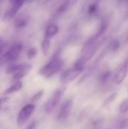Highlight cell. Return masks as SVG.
Segmentation results:
<instances>
[{"label": "cell", "mask_w": 128, "mask_h": 129, "mask_svg": "<svg viewBox=\"0 0 128 129\" xmlns=\"http://www.w3.org/2000/svg\"><path fill=\"white\" fill-rule=\"evenodd\" d=\"M50 39H46L45 38L43 40H42V42H41V51L44 54V55H47L49 52V48H50Z\"/></svg>", "instance_id": "cell-16"}, {"label": "cell", "mask_w": 128, "mask_h": 129, "mask_svg": "<svg viewBox=\"0 0 128 129\" xmlns=\"http://www.w3.org/2000/svg\"><path fill=\"white\" fill-rule=\"evenodd\" d=\"M71 2H65L63 4H61L59 8H57V11H56V14L60 16L63 14L64 13H66V11H68V9L69 8V7L71 6Z\"/></svg>", "instance_id": "cell-15"}, {"label": "cell", "mask_w": 128, "mask_h": 129, "mask_svg": "<svg viewBox=\"0 0 128 129\" xmlns=\"http://www.w3.org/2000/svg\"><path fill=\"white\" fill-rule=\"evenodd\" d=\"M22 87H23V83H22L21 81L16 82L13 85H11L8 88H7L5 91L4 94L5 95H8V94H11L15 93L17 91H19L20 90H21Z\"/></svg>", "instance_id": "cell-13"}, {"label": "cell", "mask_w": 128, "mask_h": 129, "mask_svg": "<svg viewBox=\"0 0 128 129\" xmlns=\"http://www.w3.org/2000/svg\"><path fill=\"white\" fill-rule=\"evenodd\" d=\"M120 48H121V42L117 39H113L109 45V49L112 52L117 51L118 50H119Z\"/></svg>", "instance_id": "cell-17"}, {"label": "cell", "mask_w": 128, "mask_h": 129, "mask_svg": "<svg viewBox=\"0 0 128 129\" xmlns=\"http://www.w3.org/2000/svg\"><path fill=\"white\" fill-rule=\"evenodd\" d=\"M58 31H59V27L56 24H50L47 26L45 29V38L51 40V39H52L56 34H57Z\"/></svg>", "instance_id": "cell-11"}, {"label": "cell", "mask_w": 128, "mask_h": 129, "mask_svg": "<svg viewBox=\"0 0 128 129\" xmlns=\"http://www.w3.org/2000/svg\"><path fill=\"white\" fill-rule=\"evenodd\" d=\"M125 41H126V42H128V33L127 34V36H126V39H125Z\"/></svg>", "instance_id": "cell-27"}, {"label": "cell", "mask_w": 128, "mask_h": 129, "mask_svg": "<svg viewBox=\"0 0 128 129\" xmlns=\"http://www.w3.org/2000/svg\"><path fill=\"white\" fill-rule=\"evenodd\" d=\"M29 22V17L26 14H20L14 19V25L17 29H22L25 27Z\"/></svg>", "instance_id": "cell-10"}, {"label": "cell", "mask_w": 128, "mask_h": 129, "mask_svg": "<svg viewBox=\"0 0 128 129\" xmlns=\"http://www.w3.org/2000/svg\"><path fill=\"white\" fill-rule=\"evenodd\" d=\"M23 50V44L21 42H15L13 44L1 57V61L3 63H11L17 60Z\"/></svg>", "instance_id": "cell-3"}, {"label": "cell", "mask_w": 128, "mask_h": 129, "mask_svg": "<svg viewBox=\"0 0 128 129\" xmlns=\"http://www.w3.org/2000/svg\"><path fill=\"white\" fill-rule=\"evenodd\" d=\"M35 126H36V122H35V121H32V122L28 125V127L26 128V129H35Z\"/></svg>", "instance_id": "cell-25"}, {"label": "cell", "mask_w": 128, "mask_h": 129, "mask_svg": "<svg viewBox=\"0 0 128 129\" xmlns=\"http://www.w3.org/2000/svg\"><path fill=\"white\" fill-rule=\"evenodd\" d=\"M73 105V102L72 99L67 100L61 107L60 112L57 116V119L59 121H65L69 116L72 110V107Z\"/></svg>", "instance_id": "cell-8"}, {"label": "cell", "mask_w": 128, "mask_h": 129, "mask_svg": "<svg viewBox=\"0 0 128 129\" xmlns=\"http://www.w3.org/2000/svg\"><path fill=\"white\" fill-rule=\"evenodd\" d=\"M44 94V90H40L38 92H36L31 98V104L32 103H35L37 101H38L42 97V95Z\"/></svg>", "instance_id": "cell-22"}, {"label": "cell", "mask_w": 128, "mask_h": 129, "mask_svg": "<svg viewBox=\"0 0 128 129\" xmlns=\"http://www.w3.org/2000/svg\"><path fill=\"white\" fill-rule=\"evenodd\" d=\"M66 89V86L62 85V86L59 87L58 88H57L54 91L51 98L48 99L45 104L44 110H45V113L50 114L54 110V109L57 107L58 104L60 102V101L65 93Z\"/></svg>", "instance_id": "cell-2"}, {"label": "cell", "mask_w": 128, "mask_h": 129, "mask_svg": "<svg viewBox=\"0 0 128 129\" xmlns=\"http://www.w3.org/2000/svg\"><path fill=\"white\" fill-rule=\"evenodd\" d=\"M118 94L117 92H114V93H112V94H110L109 97H107V98L104 100V101H103V107H106V106L111 104L116 99Z\"/></svg>", "instance_id": "cell-18"}, {"label": "cell", "mask_w": 128, "mask_h": 129, "mask_svg": "<svg viewBox=\"0 0 128 129\" xmlns=\"http://www.w3.org/2000/svg\"><path fill=\"white\" fill-rule=\"evenodd\" d=\"M128 75V60H126L119 69L117 70V72L114 74L113 76V81L115 83V85H121L124 80L126 79Z\"/></svg>", "instance_id": "cell-6"}, {"label": "cell", "mask_w": 128, "mask_h": 129, "mask_svg": "<svg viewBox=\"0 0 128 129\" xmlns=\"http://www.w3.org/2000/svg\"><path fill=\"white\" fill-rule=\"evenodd\" d=\"M35 110V106L33 104H29L25 105L20 111L18 113L17 117V123L19 127L23 126L32 116Z\"/></svg>", "instance_id": "cell-4"}, {"label": "cell", "mask_w": 128, "mask_h": 129, "mask_svg": "<svg viewBox=\"0 0 128 129\" xmlns=\"http://www.w3.org/2000/svg\"><path fill=\"white\" fill-rule=\"evenodd\" d=\"M7 45H8V42L3 38L0 37V55L3 54V51L7 47Z\"/></svg>", "instance_id": "cell-23"}, {"label": "cell", "mask_w": 128, "mask_h": 129, "mask_svg": "<svg viewBox=\"0 0 128 129\" xmlns=\"http://www.w3.org/2000/svg\"><path fill=\"white\" fill-rule=\"evenodd\" d=\"M99 11V5L97 2H93L88 6L87 13L91 16H94L98 14Z\"/></svg>", "instance_id": "cell-14"}, {"label": "cell", "mask_w": 128, "mask_h": 129, "mask_svg": "<svg viewBox=\"0 0 128 129\" xmlns=\"http://www.w3.org/2000/svg\"><path fill=\"white\" fill-rule=\"evenodd\" d=\"M8 101V98H1L0 99V107H1V106L4 104V103H5V102H7Z\"/></svg>", "instance_id": "cell-26"}, {"label": "cell", "mask_w": 128, "mask_h": 129, "mask_svg": "<svg viewBox=\"0 0 128 129\" xmlns=\"http://www.w3.org/2000/svg\"><path fill=\"white\" fill-rule=\"evenodd\" d=\"M113 73L110 70H106L103 72L99 78V81L102 85H106L108 84L111 80L113 79Z\"/></svg>", "instance_id": "cell-12"}, {"label": "cell", "mask_w": 128, "mask_h": 129, "mask_svg": "<svg viewBox=\"0 0 128 129\" xmlns=\"http://www.w3.org/2000/svg\"><path fill=\"white\" fill-rule=\"evenodd\" d=\"M84 68L72 67L65 70L60 76V82L63 85L69 84L74 81L83 71Z\"/></svg>", "instance_id": "cell-5"}, {"label": "cell", "mask_w": 128, "mask_h": 129, "mask_svg": "<svg viewBox=\"0 0 128 129\" xmlns=\"http://www.w3.org/2000/svg\"><path fill=\"white\" fill-rule=\"evenodd\" d=\"M128 127V119H124L123 120H121L118 125V129H124L127 128Z\"/></svg>", "instance_id": "cell-24"}, {"label": "cell", "mask_w": 128, "mask_h": 129, "mask_svg": "<svg viewBox=\"0 0 128 129\" xmlns=\"http://www.w3.org/2000/svg\"><path fill=\"white\" fill-rule=\"evenodd\" d=\"M119 112L122 114H124L128 112V98L121 102L119 106Z\"/></svg>", "instance_id": "cell-19"}, {"label": "cell", "mask_w": 128, "mask_h": 129, "mask_svg": "<svg viewBox=\"0 0 128 129\" xmlns=\"http://www.w3.org/2000/svg\"><path fill=\"white\" fill-rule=\"evenodd\" d=\"M127 4V16H128V2Z\"/></svg>", "instance_id": "cell-28"}, {"label": "cell", "mask_w": 128, "mask_h": 129, "mask_svg": "<svg viewBox=\"0 0 128 129\" xmlns=\"http://www.w3.org/2000/svg\"><path fill=\"white\" fill-rule=\"evenodd\" d=\"M29 73V70H26V71H23V72H20V73H16L14 75H13L12 76V80L14 82H18L20 81L22 78H23L27 73Z\"/></svg>", "instance_id": "cell-20"}, {"label": "cell", "mask_w": 128, "mask_h": 129, "mask_svg": "<svg viewBox=\"0 0 128 129\" xmlns=\"http://www.w3.org/2000/svg\"><path fill=\"white\" fill-rule=\"evenodd\" d=\"M37 53H38L37 48L35 47H32L27 51V57L29 60H32L37 56Z\"/></svg>", "instance_id": "cell-21"}, {"label": "cell", "mask_w": 128, "mask_h": 129, "mask_svg": "<svg viewBox=\"0 0 128 129\" xmlns=\"http://www.w3.org/2000/svg\"><path fill=\"white\" fill-rule=\"evenodd\" d=\"M32 68V66L30 64L28 63H19V64H14V65H11L10 67H8L5 72L8 74H16L23 71H26V70H30Z\"/></svg>", "instance_id": "cell-9"}, {"label": "cell", "mask_w": 128, "mask_h": 129, "mask_svg": "<svg viewBox=\"0 0 128 129\" xmlns=\"http://www.w3.org/2000/svg\"><path fill=\"white\" fill-rule=\"evenodd\" d=\"M63 67V60L59 57L58 54H54L50 61L40 69L39 74L46 79H50L57 73Z\"/></svg>", "instance_id": "cell-1"}, {"label": "cell", "mask_w": 128, "mask_h": 129, "mask_svg": "<svg viewBox=\"0 0 128 129\" xmlns=\"http://www.w3.org/2000/svg\"><path fill=\"white\" fill-rule=\"evenodd\" d=\"M23 3L24 2L23 1H19V0L11 2V5L10 8L6 11V12L5 14V16H4L5 19L11 20V19L14 18L17 16L18 11L22 8Z\"/></svg>", "instance_id": "cell-7"}]
</instances>
